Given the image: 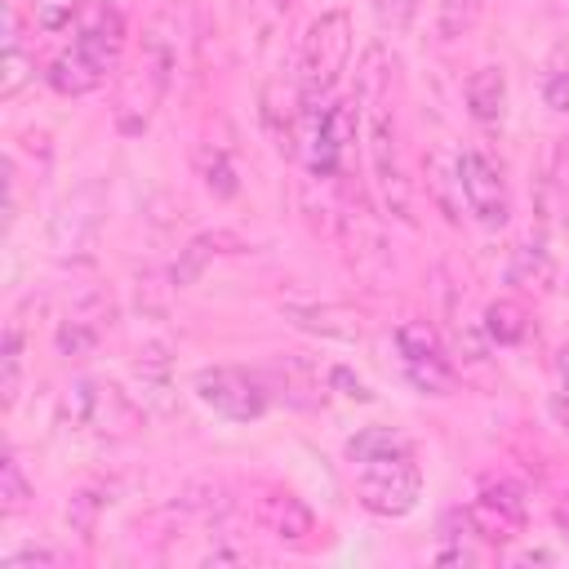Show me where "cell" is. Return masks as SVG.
I'll use <instances>...</instances> for the list:
<instances>
[{
	"mask_svg": "<svg viewBox=\"0 0 569 569\" xmlns=\"http://www.w3.org/2000/svg\"><path fill=\"white\" fill-rule=\"evenodd\" d=\"M467 516H471L476 538H485V542H511L525 529V493L511 480H489L476 493V502L467 507Z\"/></svg>",
	"mask_w": 569,
	"mask_h": 569,
	"instance_id": "10",
	"label": "cell"
},
{
	"mask_svg": "<svg viewBox=\"0 0 569 569\" xmlns=\"http://www.w3.org/2000/svg\"><path fill=\"white\" fill-rule=\"evenodd\" d=\"M356 102H329L316 120H311V138H307V169L316 178H333L342 169L347 147L356 142Z\"/></svg>",
	"mask_w": 569,
	"mask_h": 569,
	"instance_id": "9",
	"label": "cell"
},
{
	"mask_svg": "<svg viewBox=\"0 0 569 569\" xmlns=\"http://www.w3.org/2000/svg\"><path fill=\"white\" fill-rule=\"evenodd\" d=\"M0 507H4V516H18L22 507H27V498H31V485H27V476H22V462H18V453H4V467H0Z\"/></svg>",
	"mask_w": 569,
	"mask_h": 569,
	"instance_id": "25",
	"label": "cell"
},
{
	"mask_svg": "<svg viewBox=\"0 0 569 569\" xmlns=\"http://www.w3.org/2000/svg\"><path fill=\"white\" fill-rule=\"evenodd\" d=\"M102 80H107V76H102L98 67H89V62H84L76 49H62V53L49 62V84H53L58 93H67V98L93 93Z\"/></svg>",
	"mask_w": 569,
	"mask_h": 569,
	"instance_id": "15",
	"label": "cell"
},
{
	"mask_svg": "<svg viewBox=\"0 0 569 569\" xmlns=\"http://www.w3.org/2000/svg\"><path fill=\"white\" fill-rule=\"evenodd\" d=\"M560 405L569 409V347L560 351Z\"/></svg>",
	"mask_w": 569,
	"mask_h": 569,
	"instance_id": "35",
	"label": "cell"
},
{
	"mask_svg": "<svg viewBox=\"0 0 569 569\" xmlns=\"http://www.w3.org/2000/svg\"><path fill=\"white\" fill-rule=\"evenodd\" d=\"M556 525H560V529L569 533V493H565V498L556 502Z\"/></svg>",
	"mask_w": 569,
	"mask_h": 569,
	"instance_id": "36",
	"label": "cell"
},
{
	"mask_svg": "<svg viewBox=\"0 0 569 569\" xmlns=\"http://www.w3.org/2000/svg\"><path fill=\"white\" fill-rule=\"evenodd\" d=\"M267 4H271L276 13H284V9H289V0H267Z\"/></svg>",
	"mask_w": 569,
	"mask_h": 569,
	"instance_id": "37",
	"label": "cell"
},
{
	"mask_svg": "<svg viewBox=\"0 0 569 569\" xmlns=\"http://www.w3.org/2000/svg\"><path fill=\"white\" fill-rule=\"evenodd\" d=\"M93 347H98V325H89V320H80V316H76V320L67 316V320L58 325V351H62V356H89Z\"/></svg>",
	"mask_w": 569,
	"mask_h": 569,
	"instance_id": "26",
	"label": "cell"
},
{
	"mask_svg": "<svg viewBox=\"0 0 569 569\" xmlns=\"http://www.w3.org/2000/svg\"><path fill=\"white\" fill-rule=\"evenodd\" d=\"M551 280V258L542 244H520L511 253V284H525V289H542Z\"/></svg>",
	"mask_w": 569,
	"mask_h": 569,
	"instance_id": "20",
	"label": "cell"
},
{
	"mask_svg": "<svg viewBox=\"0 0 569 569\" xmlns=\"http://www.w3.org/2000/svg\"><path fill=\"white\" fill-rule=\"evenodd\" d=\"M409 449H413L409 436H400L396 427H365V431H356V436L347 440L351 467H356V462H369V458H387V453H409Z\"/></svg>",
	"mask_w": 569,
	"mask_h": 569,
	"instance_id": "18",
	"label": "cell"
},
{
	"mask_svg": "<svg viewBox=\"0 0 569 569\" xmlns=\"http://www.w3.org/2000/svg\"><path fill=\"white\" fill-rule=\"evenodd\" d=\"M351 62V18L342 9L320 13L302 36V62H298V102L316 111V102L329 98L338 76Z\"/></svg>",
	"mask_w": 569,
	"mask_h": 569,
	"instance_id": "2",
	"label": "cell"
},
{
	"mask_svg": "<svg viewBox=\"0 0 569 569\" xmlns=\"http://www.w3.org/2000/svg\"><path fill=\"white\" fill-rule=\"evenodd\" d=\"M173 62H178V58H173V44L164 40V31H160V22H156L151 36L142 40V53H138L133 71L124 76V93H120V124H124L129 133H138V129L151 120L156 102H160L164 89H169Z\"/></svg>",
	"mask_w": 569,
	"mask_h": 569,
	"instance_id": "5",
	"label": "cell"
},
{
	"mask_svg": "<svg viewBox=\"0 0 569 569\" xmlns=\"http://www.w3.org/2000/svg\"><path fill=\"white\" fill-rule=\"evenodd\" d=\"M356 498L373 516H387V520L409 516L418 507V498H422V471L413 462V449L356 462Z\"/></svg>",
	"mask_w": 569,
	"mask_h": 569,
	"instance_id": "4",
	"label": "cell"
},
{
	"mask_svg": "<svg viewBox=\"0 0 569 569\" xmlns=\"http://www.w3.org/2000/svg\"><path fill=\"white\" fill-rule=\"evenodd\" d=\"M200 178H204V187H209L218 200H231V196L240 191L236 169H231V160H227V151H222V147L200 151Z\"/></svg>",
	"mask_w": 569,
	"mask_h": 569,
	"instance_id": "22",
	"label": "cell"
},
{
	"mask_svg": "<svg viewBox=\"0 0 569 569\" xmlns=\"http://www.w3.org/2000/svg\"><path fill=\"white\" fill-rule=\"evenodd\" d=\"M213 253H218V240H213V236H196V240L182 249V258L173 262V271H169V276H173V284H178V289L196 284V276L204 271V262H209Z\"/></svg>",
	"mask_w": 569,
	"mask_h": 569,
	"instance_id": "23",
	"label": "cell"
},
{
	"mask_svg": "<svg viewBox=\"0 0 569 569\" xmlns=\"http://www.w3.org/2000/svg\"><path fill=\"white\" fill-rule=\"evenodd\" d=\"M84 9V0H31V18H36V27L40 31H62V27H71V18Z\"/></svg>",
	"mask_w": 569,
	"mask_h": 569,
	"instance_id": "27",
	"label": "cell"
},
{
	"mask_svg": "<svg viewBox=\"0 0 569 569\" xmlns=\"http://www.w3.org/2000/svg\"><path fill=\"white\" fill-rule=\"evenodd\" d=\"M62 418L71 431H84L98 440H124L142 427V409L116 382H102V378L71 382L62 396Z\"/></svg>",
	"mask_w": 569,
	"mask_h": 569,
	"instance_id": "3",
	"label": "cell"
},
{
	"mask_svg": "<svg viewBox=\"0 0 569 569\" xmlns=\"http://www.w3.org/2000/svg\"><path fill=\"white\" fill-rule=\"evenodd\" d=\"M191 391H196V400L204 409H213L227 422H258L267 413V387L253 373L236 369V365H209V369H200L191 378Z\"/></svg>",
	"mask_w": 569,
	"mask_h": 569,
	"instance_id": "6",
	"label": "cell"
},
{
	"mask_svg": "<svg viewBox=\"0 0 569 569\" xmlns=\"http://www.w3.org/2000/svg\"><path fill=\"white\" fill-rule=\"evenodd\" d=\"M18 565H58V556L49 547H18L4 556V569H18Z\"/></svg>",
	"mask_w": 569,
	"mask_h": 569,
	"instance_id": "33",
	"label": "cell"
},
{
	"mask_svg": "<svg viewBox=\"0 0 569 569\" xmlns=\"http://www.w3.org/2000/svg\"><path fill=\"white\" fill-rule=\"evenodd\" d=\"M258 516H262V525H267L280 542H307V538L316 533L311 507H307L302 498H293V493H271V498H262Z\"/></svg>",
	"mask_w": 569,
	"mask_h": 569,
	"instance_id": "13",
	"label": "cell"
},
{
	"mask_svg": "<svg viewBox=\"0 0 569 569\" xmlns=\"http://www.w3.org/2000/svg\"><path fill=\"white\" fill-rule=\"evenodd\" d=\"M405 365V378L413 391L422 396H449L453 391V365L445 356H422V360H400Z\"/></svg>",
	"mask_w": 569,
	"mask_h": 569,
	"instance_id": "19",
	"label": "cell"
},
{
	"mask_svg": "<svg viewBox=\"0 0 569 569\" xmlns=\"http://www.w3.org/2000/svg\"><path fill=\"white\" fill-rule=\"evenodd\" d=\"M462 93H467L471 120L493 124V120L502 116V107H507V76H502V67H480V71H471Z\"/></svg>",
	"mask_w": 569,
	"mask_h": 569,
	"instance_id": "14",
	"label": "cell"
},
{
	"mask_svg": "<svg viewBox=\"0 0 569 569\" xmlns=\"http://www.w3.org/2000/svg\"><path fill=\"white\" fill-rule=\"evenodd\" d=\"M31 76H36V62L27 58V49H22V40H18V18H13V9H4V76H0V98H13Z\"/></svg>",
	"mask_w": 569,
	"mask_h": 569,
	"instance_id": "16",
	"label": "cell"
},
{
	"mask_svg": "<svg viewBox=\"0 0 569 569\" xmlns=\"http://www.w3.org/2000/svg\"><path fill=\"white\" fill-rule=\"evenodd\" d=\"M453 173H458V191L480 227H502L511 218V196H507V178H502L498 160H489L485 151L471 147L453 160Z\"/></svg>",
	"mask_w": 569,
	"mask_h": 569,
	"instance_id": "7",
	"label": "cell"
},
{
	"mask_svg": "<svg viewBox=\"0 0 569 569\" xmlns=\"http://www.w3.org/2000/svg\"><path fill=\"white\" fill-rule=\"evenodd\" d=\"M525 329H529V311H525L516 298H493V302L485 307V333H489V342L516 347V342L525 338Z\"/></svg>",
	"mask_w": 569,
	"mask_h": 569,
	"instance_id": "17",
	"label": "cell"
},
{
	"mask_svg": "<svg viewBox=\"0 0 569 569\" xmlns=\"http://www.w3.org/2000/svg\"><path fill=\"white\" fill-rule=\"evenodd\" d=\"M284 320L298 325V329H307V333L338 338V342H356L365 333L360 311H351L342 302H284Z\"/></svg>",
	"mask_w": 569,
	"mask_h": 569,
	"instance_id": "12",
	"label": "cell"
},
{
	"mask_svg": "<svg viewBox=\"0 0 569 569\" xmlns=\"http://www.w3.org/2000/svg\"><path fill=\"white\" fill-rule=\"evenodd\" d=\"M542 102H547L551 111H569V71L551 67V71L542 76Z\"/></svg>",
	"mask_w": 569,
	"mask_h": 569,
	"instance_id": "31",
	"label": "cell"
},
{
	"mask_svg": "<svg viewBox=\"0 0 569 569\" xmlns=\"http://www.w3.org/2000/svg\"><path fill=\"white\" fill-rule=\"evenodd\" d=\"M329 382H333V387H338V391H342L347 400H360V405H369V400H373V391H369V382H360V378H356L351 369H342V365H338V369L329 373Z\"/></svg>",
	"mask_w": 569,
	"mask_h": 569,
	"instance_id": "32",
	"label": "cell"
},
{
	"mask_svg": "<svg viewBox=\"0 0 569 569\" xmlns=\"http://www.w3.org/2000/svg\"><path fill=\"white\" fill-rule=\"evenodd\" d=\"M98 222H102V191L98 187H84L76 191L49 222V244L67 258V253H84L98 236Z\"/></svg>",
	"mask_w": 569,
	"mask_h": 569,
	"instance_id": "11",
	"label": "cell"
},
{
	"mask_svg": "<svg viewBox=\"0 0 569 569\" xmlns=\"http://www.w3.org/2000/svg\"><path fill=\"white\" fill-rule=\"evenodd\" d=\"M396 347H400V360L445 356V347H440V333H436L427 320H405V325L396 329Z\"/></svg>",
	"mask_w": 569,
	"mask_h": 569,
	"instance_id": "21",
	"label": "cell"
},
{
	"mask_svg": "<svg viewBox=\"0 0 569 569\" xmlns=\"http://www.w3.org/2000/svg\"><path fill=\"white\" fill-rule=\"evenodd\" d=\"M93 516H98V498L93 493H76L71 502H67V525L76 529V533H93Z\"/></svg>",
	"mask_w": 569,
	"mask_h": 569,
	"instance_id": "30",
	"label": "cell"
},
{
	"mask_svg": "<svg viewBox=\"0 0 569 569\" xmlns=\"http://www.w3.org/2000/svg\"><path fill=\"white\" fill-rule=\"evenodd\" d=\"M18 382H22V333L9 329L4 342H0V391H4V405L18 400Z\"/></svg>",
	"mask_w": 569,
	"mask_h": 569,
	"instance_id": "24",
	"label": "cell"
},
{
	"mask_svg": "<svg viewBox=\"0 0 569 569\" xmlns=\"http://www.w3.org/2000/svg\"><path fill=\"white\" fill-rule=\"evenodd\" d=\"M373 9H378V22L396 36L409 31V22L418 18V0H373Z\"/></svg>",
	"mask_w": 569,
	"mask_h": 569,
	"instance_id": "29",
	"label": "cell"
},
{
	"mask_svg": "<svg viewBox=\"0 0 569 569\" xmlns=\"http://www.w3.org/2000/svg\"><path fill=\"white\" fill-rule=\"evenodd\" d=\"M551 178H556V187H560L565 200H569V133H565L560 147H556V169H551Z\"/></svg>",
	"mask_w": 569,
	"mask_h": 569,
	"instance_id": "34",
	"label": "cell"
},
{
	"mask_svg": "<svg viewBox=\"0 0 569 569\" xmlns=\"http://www.w3.org/2000/svg\"><path fill=\"white\" fill-rule=\"evenodd\" d=\"M356 116L373 169V191L387 213L409 222V187L396 156V107H391V58L382 44H369L356 67Z\"/></svg>",
	"mask_w": 569,
	"mask_h": 569,
	"instance_id": "1",
	"label": "cell"
},
{
	"mask_svg": "<svg viewBox=\"0 0 569 569\" xmlns=\"http://www.w3.org/2000/svg\"><path fill=\"white\" fill-rule=\"evenodd\" d=\"M476 13H480V0H440V13H436V22H440V40L462 36V31L476 22Z\"/></svg>",
	"mask_w": 569,
	"mask_h": 569,
	"instance_id": "28",
	"label": "cell"
},
{
	"mask_svg": "<svg viewBox=\"0 0 569 569\" xmlns=\"http://www.w3.org/2000/svg\"><path fill=\"white\" fill-rule=\"evenodd\" d=\"M71 49H76L89 67H98L102 76H111L116 62H120V53H124V13H120L111 0H93V4L84 9L80 27H76Z\"/></svg>",
	"mask_w": 569,
	"mask_h": 569,
	"instance_id": "8",
	"label": "cell"
}]
</instances>
